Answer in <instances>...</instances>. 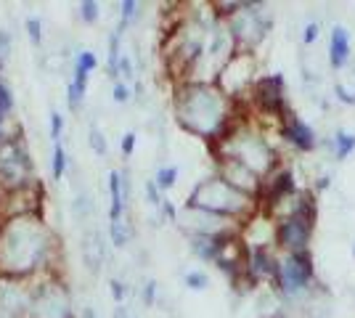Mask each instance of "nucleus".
Returning <instances> with one entry per match:
<instances>
[{
	"label": "nucleus",
	"instance_id": "obj_1",
	"mask_svg": "<svg viewBox=\"0 0 355 318\" xmlns=\"http://www.w3.org/2000/svg\"><path fill=\"white\" fill-rule=\"evenodd\" d=\"M234 104L236 101H231L215 82L189 80L175 93V117L189 133L215 143L236 120Z\"/></svg>",
	"mask_w": 355,
	"mask_h": 318
},
{
	"label": "nucleus",
	"instance_id": "obj_2",
	"mask_svg": "<svg viewBox=\"0 0 355 318\" xmlns=\"http://www.w3.org/2000/svg\"><path fill=\"white\" fill-rule=\"evenodd\" d=\"M218 159H236L241 165L254 170L257 175L268 178L276 167L284 165L282 154L276 149V143L268 138V130L236 117L234 125L228 127V133L212 143Z\"/></svg>",
	"mask_w": 355,
	"mask_h": 318
},
{
	"label": "nucleus",
	"instance_id": "obj_3",
	"mask_svg": "<svg viewBox=\"0 0 355 318\" xmlns=\"http://www.w3.org/2000/svg\"><path fill=\"white\" fill-rule=\"evenodd\" d=\"M186 204L202 207V210L223 215V218H231V220H239V223H247L252 215L260 212V202H257V199H252V197H247V194L236 191L234 186H228V183L223 181V178H218V175L196 183Z\"/></svg>",
	"mask_w": 355,
	"mask_h": 318
},
{
	"label": "nucleus",
	"instance_id": "obj_4",
	"mask_svg": "<svg viewBox=\"0 0 355 318\" xmlns=\"http://www.w3.org/2000/svg\"><path fill=\"white\" fill-rule=\"evenodd\" d=\"M318 287L315 265L311 252H279V273L273 281V292L284 303H308Z\"/></svg>",
	"mask_w": 355,
	"mask_h": 318
},
{
	"label": "nucleus",
	"instance_id": "obj_5",
	"mask_svg": "<svg viewBox=\"0 0 355 318\" xmlns=\"http://www.w3.org/2000/svg\"><path fill=\"white\" fill-rule=\"evenodd\" d=\"M223 21L228 24L239 51H250V53L266 40L270 30V14L263 3H236L234 14L225 16Z\"/></svg>",
	"mask_w": 355,
	"mask_h": 318
},
{
	"label": "nucleus",
	"instance_id": "obj_6",
	"mask_svg": "<svg viewBox=\"0 0 355 318\" xmlns=\"http://www.w3.org/2000/svg\"><path fill=\"white\" fill-rule=\"evenodd\" d=\"M257 61L250 51H236L228 64L220 69V75L215 80V85L220 88L231 101H239L247 91H252L257 85Z\"/></svg>",
	"mask_w": 355,
	"mask_h": 318
},
{
	"label": "nucleus",
	"instance_id": "obj_7",
	"mask_svg": "<svg viewBox=\"0 0 355 318\" xmlns=\"http://www.w3.org/2000/svg\"><path fill=\"white\" fill-rule=\"evenodd\" d=\"M315 220H318V210L315 212H300L292 218H284L276 223V249L279 252H311L313 233H315Z\"/></svg>",
	"mask_w": 355,
	"mask_h": 318
},
{
	"label": "nucleus",
	"instance_id": "obj_8",
	"mask_svg": "<svg viewBox=\"0 0 355 318\" xmlns=\"http://www.w3.org/2000/svg\"><path fill=\"white\" fill-rule=\"evenodd\" d=\"M252 104L257 106V112L263 117H273V120H282L284 114L289 112L286 106V82L284 77L276 72V75H266L257 80V85L252 88Z\"/></svg>",
	"mask_w": 355,
	"mask_h": 318
},
{
	"label": "nucleus",
	"instance_id": "obj_9",
	"mask_svg": "<svg viewBox=\"0 0 355 318\" xmlns=\"http://www.w3.org/2000/svg\"><path fill=\"white\" fill-rule=\"evenodd\" d=\"M215 175L223 178L228 186H234V188L241 191V194L257 199V202H260V197H263L266 178H263V175H257V173L250 170L247 165L236 162V159H218V173H215Z\"/></svg>",
	"mask_w": 355,
	"mask_h": 318
},
{
	"label": "nucleus",
	"instance_id": "obj_10",
	"mask_svg": "<svg viewBox=\"0 0 355 318\" xmlns=\"http://www.w3.org/2000/svg\"><path fill=\"white\" fill-rule=\"evenodd\" d=\"M282 141L300 154H311L321 146V138L311 122L300 120L295 112H286L282 117Z\"/></svg>",
	"mask_w": 355,
	"mask_h": 318
},
{
	"label": "nucleus",
	"instance_id": "obj_11",
	"mask_svg": "<svg viewBox=\"0 0 355 318\" xmlns=\"http://www.w3.org/2000/svg\"><path fill=\"white\" fill-rule=\"evenodd\" d=\"M279 273V249H247L244 255V276L252 287L254 284H273Z\"/></svg>",
	"mask_w": 355,
	"mask_h": 318
},
{
	"label": "nucleus",
	"instance_id": "obj_12",
	"mask_svg": "<svg viewBox=\"0 0 355 318\" xmlns=\"http://www.w3.org/2000/svg\"><path fill=\"white\" fill-rule=\"evenodd\" d=\"M353 59V40H350V32L342 24H334L329 32V64L331 69L342 72L345 67H350Z\"/></svg>",
	"mask_w": 355,
	"mask_h": 318
},
{
	"label": "nucleus",
	"instance_id": "obj_13",
	"mask_svg": "<svg viewBox=\"0 0 355 318\" xmlns=\"http://www.w3.org/2000/svg\"><path fill=\"white\" fill-rule=\"evenodd\" d=\"M236 236H189L191 244V252L199 260H207V263H218L220 255L225 252V247L234 242Z\"/></svg>",
	"mask_w": 355,
	"mask_h": 318
},
{
	"label": "nucleus",
	"instance_id": "obj_14",
	"mask_svg": "<svg viewBox=\"0 0 355 318\" xmlns=\"http://www.w3.org/2000/svg\"><path fill=\"white\" fill-rule=\"evenodd\" d=\"M326 149L331 152V157L337 162L347 159L355 152V133H350V130H337L331 138H326Z\"/></svg>",
	"mask_w": 355,
	"mask_h": 318
},
{
	"label": "nucleus",
	"instance_id": "obj_15",
	"mask_svg": "<svg viewBox=\"0 0 355 318\" xmlns=\"http://www.w3.org/2000/svg\"><path fill=\"white\" fill-rule=\"evenodd\" d=\"M109 194H112V207H109V218L112 223L122 220V210H125V194H122V173H109Z\"/></svg>",
	"mask_w": 355,
	"mask_h": 318
},
{
	"label": "nucleus",
	"instance_id": "obj_16",
	"mask_svg": "<svg viewBox=\"0 0 355 318\" xmlns=\"http://www.w3.org/2000/svg\"><path fill=\"white\" fill-rule=\"evenodd\" d=\"M85 88H88V75L74 72V80L69 82V106H72V109H80V106H83Z\"/></svg>",
	"mask_w": 355,
	"mask_h": 318
},
{
	"label": "nucleus",
	"instance_id": "obj_17",
	"mask_svg": "<svg viewBox=\"0 0 355 318\" xmlns=\"http://www.w3.org/2000/svg\"><path fill=\"white\" fill-rule=\"evenodd\" d=\"M178 181V167H159L157 170V178L154 183L159 186V191H167V188H173Z\"/></svg>",
	"mask_w": 355,
	"mask_h": 318
},
{
	"label": "nucleus",
	"instance_id": "obj_18",
	"mask_svg": "<svg viewBox=\"0 0 355 318\" xmlns=\"http://www.w3.org/2000/svg\"><path fill=\"white\" fill-rule=\"evenodd\" d=\"M183 281H186V287L193 289V292H205L209 287V276L205 271H189L183 276Z\"/></svg>",
	"mask_w": 355,
	"mask_h": 318
},
{
	"label": "nucleus",
	"instance_id": "obj_19",
	"mask_svg": "<svg viewBox=\"0 0 355 318\" xmlns=\"http://www.w3.org/2000/svg\"><path fill=\"white\" fill-rule=\"evenodd\" d=\"M96 56L90 53V51H80L77 53V59H74V72H83V75H88V72H93L96 69Z\"/></svg>",
	"mask_w": 355,
	"mask_h": 318
},
{
	"label": "nucleus",
	"instance_id": "obj_20",
	"mask_svg": "<svg viewBox=\"0 0 355 318\" xmlns=\"http://www.w3.org/2000/svg\"><path fill=\"white\" fill-rule=\"evenodd\" d=\"M334 96H337V101L345 106H355V88L350 85H345V82H334Z\"/></svg>",
	"mask_w": 355,
	"mask_h": 318
},
{
	"label": "nucleus",
	"instance_id": "obj_21",
	"mask_svg": "<svg viewBox=\"0 0 355 318\" xmlns=\"http://www.w3.org/2000/svg\"><path fill=\"white\" fill-rule=\"evenodd\" d=\"M64 167H67V154H64L61 143L56 141V146H53V178H56V181H61Z\"/></svg>",
	"mask_w": 355,
	"mask_h": 318
},
{
	"label": "nucleus",
	"instance_id": "obj_22",
	"mask_svg": "<svg viewBox=\"0 0 355 318\" xmlns=\"http://www.w3.org/2000/svg\"><path fill=\"white\" fill-rule=\"evenodd\" d=\"M138 11H141V6H138V3L125 0V3H122V21H119V24L128 30V27H130V21H133V16H138Z\"/></svg>",
	"mask_w": 355,
	"mask_h": 318
},
{
	"label": "nucleus",
	"instance_id": "obj_23",
	"mask_svg": "<svg viewBox=\"0 0 355 318\" xmlns=\"http://www.w3.org/2000/svg\"><path fill=\"white\" fill-rule=\"evenodd\" d=\"M318 37H321V27H318V21H308V24H305V30H302V43H305V46H313Z\"/></svg>",
	"mask_w": 355,
	"mask_h": 318
},
{
	"label": "nucleus",
	"instance_id": "obj_24",
	"mask_svg": "<svg viewBox=\"0 0 355 318\" xmlns=\"http://www.w3.org/2000/svg\"><path fill=\"white\" fill-rule=\"evenodd\" d=\"M90 146H93V152L101 154V157L106 154V141H104V136H101V130H98V127H90Z\"/></svg>",
	"mask_w": 355,
	"mask_h": 318
},
{
	"label": "nucleus",
	"instance_id": "obj_25",
	"mask_svg": "<svg viewBox=\"0 0 355 318\" xmlns=\"http://www.w3.org/2000/svg\"><path fill=\"white\" fill-rule=\"evenodd\" d=\"M146 197H148V204H151V207H162V194H159V186H157V183L154 181H148L146 183Z\"/></svg>",
	"mask_w": 355,
	"mask_h": 318
},
{
	"label": "nucleus",
	"instance_id": "obj_26",
	"mask_svg": "<svg viewBox=\"0 0 355 318\" xmlns=\"http://www.w3.org/2000/svg\"><path fill=\"white\" fill-rule=\"evenodd\" d=\"M11 106H14V96L11 91L3 85V80H0V114H6V112H11Z\"/></svg>",
	"mask_w": 355,
	"mask_h": 318
},
{
	"label": "nucleus",
	"instance_id": "obj_27",
	"mask_svg": "<svg viewBox=\"0 0 355 318\" xmlns=\"http://www.w3.org/2000/svg\"><path fill=\"white\" fill-rule=\"evenodd\" d=\"M112 242H114V247H125L128 244V231L122 228V223H112Z\"/></svg>",
	"mask_w": 355,
	"mask_h": 318
},
{
	"label": "nucleus",
	"instance_id": "obj_28",
	"mask_svg": "<svg viewBox=\"0 0 355 318\" xmlns=\"http://www.w3.org/2000/svg\"><path fill=\"white\" fill-rule=\"evenodd\" d=\"M27 35H30L32 43H40L43 40V35H40V19H27Z\"/></svg>",
	"mask_w": 355,
	"mask_h": 318
},
{
	"label": "nucleus",
	"instance_id": "obj_29",
	"mask_svg": "<svg viewBox=\"0 0 355 318\" xmlns=\"http://www.w3.org/2000/svg\"><path fill=\"white\" fill-rule=\"evenodd\" d=\"M80 8H83V21H96V19H98V3H83V6H80Z\"/></svg>",
	"mask_w": 355,
	"mask_h": 318
},
{
	"label": "nucleus",
	"instance_id": "obj_30",
	"mask_svg": "<svg viewBox=\"0 0 355 318\" xmlns=\"http://www.w3.org/2000/svg\"><path fill=\"white\" fill-rule=\"evenodd\" d=\"M119 72H122V77H125V80H133V77H135L130 56H122V59H119Z\"/></svg>",
	"mask_w": 355,
	"mask_h": 318
},
{
	"label": "nucleus",
	"instance_id": "obj_31",
	"mask_svg": "<svg viewBox=\"0 0 355 318\" xmlns=\"http://www.w3.org/2000/svg\"><path fill=\"white\" fill-rule=\"evenodd\" d=\"M112 96H114V101H119V104H128V98H130V91H128L122 82H117V85H114V91H112Z\"/></svg>",
	"mask_w": 355,
	"mask_h": 318
},
{
	"label": "nucleus",
	"instance_id": "obj_32",
	"mask_svg": "<svg viewBox=\"0 0 355 318\" xmlns=\"http://www.w3.org/2000/svg\"><path fill=\"white\" fill-rule=\"evenodd\" d=\"M133 149H135V133H125V136H122V154L130 157Z\"/></svg>",
	"mask_w": 355,
	"mask_h": 318
},
{
	"label": "nucleus",
	"instance_id": "obj_33",
	"mask_svg": "<svg viewBox=\"0 0 355 318\" xmlns=\"http://www.w3.org/2000/svg\"><path fill=\"white\" fill-rule=\"evenodd\" d=\"M154 300H157V281H148L144 287V303L154 305Z\"/></svg>",
	"mask_w": 355,
	"mask_h": 318
},
{
	"label": "nucleus",
	"instance_id": "obj_34",
	"mask_svg": "<svg viewBox=\"0 0 355 318\" xmlns=\"http://www.w3.org/2000/svg\"><path fill=\"white\" fill-rule=\"evenodd\" d=\"M159 210H162V215L167 218V220H178V210H175V204H173V202H167V199H164Z\"/></svg>",
	"mask_w": 355,
	"mask_h": 318
},
{
	"label": "nucleus",
	"instance_id": "obj_35",
	"mask_svg": "<svg viewBox=\"0 0 355 318\" xmlns=\"http://www.w3.org/2000/svg\"><path fill=\"white\" fill-rule=\"evenodd\" d=\"M51 125H53V133H51V136H53V141H59L61 125H64V122H61V114H59V112H53V114H51Z\"/></svg>",
	"mask_w": 355,
	"mask_h": 318
},
{
	"label": "nucleus",
	"instance_id": "obj_36",
	"mask_svg": "<svg viewBox=\"0 0 355 318\" xmlns=\"http://www.w3.org/2000/svg\"><path fill=\"white\" fill-rule=\"evenodd\" d=\"M112 297H114L117 303H122V297H125V284H122V281H112Z\"/></svg>",
	"mask_w": 355,
	"mask_h": 318
},
{
	"label": "nucleus",
	"instance_id": "obj_37",
	"mask_svg": "<svg viewBox=\"0 0 355 318\" xmlns=\"http://www.w3.org/2000/svg\"><path fill=\"white\" fill-rule=\"evenodd\" d=\"M83 318H98V316H96L93 308H83Z\"/></svg>",
	"mask_w": 355,
	"mask_h": 318
},
{
	"label": "nucleus",
	"instance_id": "obj_38",
	"mask_svg": "<svg viewBox=\"0 0 355 318\" xmlns=\"http://www.w3.org/2000/svg\"><path fill=\"white\" fill-rule=\"evenodd\" d=\"M353 258H355V244H353Z\"/></svg>",
	"mask_w": 355,
	"mask_h": 318
},
{
	"label": "nucleus",
	"instance_id": "obj_39",
	"mask_svg": "<svg viewBox=\"0 0 355 318\" xmlns=\"http://www.w3.org/2000/svg\"><path fill=\"white\" fill-rule=\"evenodd\" d=\"M353 75H355V67H353Z\"/></svg>",
	"mask_w": 355,
	"mask_h": 318
}]
</instances>
